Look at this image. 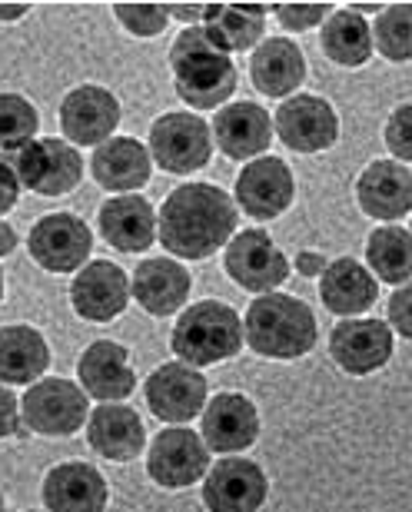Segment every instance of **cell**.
I'll return each mask as SVG.
<instances>
[{"label": "cell", "instance_id": "obj_34", "mask_svg": "<svg viewBox=\"0 0 412 512\" xmlns=\"http://www.w3.org/2000/svg\"><path fill=\"white\" fill-rule=\"evenodd\" d=\"M0 114H4V157H14L27 143H34V133L40 127L37 107L20 94H4L0 100Z\"/></svg>", "mask_w": 412, "mask_h": 512}, {"label": "cell", "instance_id": "obj_6", "mask_svg": "<svg viewBox=\"0 0 412 512\" xmlns=\"http://www.w3.org/2000/svg\"><path fill=\"white\" fill-rule=\"evenodd\" d=\"M10 167L17 170L20 183L40 197H64L84 180V157L70 140L40 137L7 157Z\"/></svg>", "mask_w": 412, "mask_h": 512}, {"label": "cell", "instance_id": "obj_9", "mask_svg": "<svg viewBox=\"0 0 412 512\" xmlns=\"http://www.w3.org/2000/svg\"><path fill=\"white\" fill-rule=\"evenodd\" d=\"M27 250L40 270L77 273L87 266V256L94 250V233L74 213H47L30 230Z\"/></svg>", "mask_w": 412, "mask_h": 512}, {"label": "cell", "instance_id": "obj_13", "mask_svg": "<svg viewBox=\"0 0 412 512\" xmlns=\"http://www.w3.org/2000/svg\"><path fill=\"white\" fill-rule=\"evenodd\" d=\"M296 197V177L280 157H260L246 163L236 177V203L253 220H276L290 210Z\"/></svg>", "mask_w": 412, "mask_h": 512}, {"label": "cell", "instance_id": "obj_3", "mask_svg": "<svg viewBox=\"0 0 412 512\" xmlns=\"http://www.w3.org/2000/svg\"><path fill=\"white\" fill-rule=\"evenodd\" d=\"M246 346L263 360H300L316 346L313 310L286 293H263L250 303L243 320Z\"/></svg>", "mask_w": 412, "mask_h": 512}, {"label": "cell", "instance_id": "obj_22", "mask_svg": "<svg viewBox=\"0 0 412 512\" xmlns=\"http://www.w3.org/2000/svg\"><path fill=\"white\" fill-rule=\"evenodd\" d=\"M356 200L373 220H403L412 210V170L399 160H373L356 183Z\"/></svg>", "mask_w": 412, "mask_h": 512}, {"label": "cell", "instance_id": "obj_26", "mask_svg": "<svg viewBox=\"0 0 412 512\" xmlns=\"http://www.w3.org/2000/svg\"><path fill=\"white\" fill-rule=\"evenodd\" d=\"M319 296L329 313L343 316V320H356L359 313L373 310L379 283L376 276L366 270L363 263L353 256H339L326 266V273L319 276Z\"/></svg>", "mask_w": 412, "mask_h": 512}, {"label": "cell", "instance_id": "obj_24", "mask_svg": "<svg viewBox=\"0 0 412 512\" xmlns=\"http://www.w3.org/2000/svg\"><path fill=\"white\" fill-rule=\"evenodd\" d=\"M87 443L94 453L110 459V463H130L147 446V429H143L137 409L120 403H103L90 413Z\"/></svg>", "mask_w": 412, "mask_h": 512}, {"label": "cell", "instance_id": "obj_19", "mask_svg": "<svg viewBox=\"0 0 412 512\" xmlns=\"http://www.w3.org/2000/svg\"><path fill=\"white\" fill-rule=\"evenodd\" d=\"M100 237L120 253H143L160 237V217L153 213L150 200L127 193V197H110L97 213Z\"/></svg>", "mask_w": 412, "mask_h": 512}, {"label": "cell", "instance_id": "obj_2", "mask_svg": "<svg viewBox=\"0 0 412 512\" xmlns=\"http://www.w3.org/2000/svg\"><path fill=\"white\" fill-rule=\"evenodd\" d=\"M170 74L177 97L190 104V110H223L240 80L230 54H223L203 27H183V34L173 40Z\"/></svg>", "mask_w": 412, "mask_h": 512}, {"label": "cell", "instance_id": "obj_30", "mask_svg": "<svg viewBox=\"0 0 412 512\" xmlns=\"http://www.w3.org/2000/svg\"><path fill=\"white\" fill-rule=\"evenodd\" d=\"M50 366V350L47 340L34 326L14 323L4 326V343H0V370H4L7 386H34V380L47 373Z\"/></svg>", "mask_w": 412, "mask_h": 512}, {"label": "cell", "instance_id": "obj_38", "mask_svg": "<svg viewBox=\"0 0 412 512\" xmlns=\"http://www.w3.org/2000/svg\"><path fill=\"white\" fill-rule=\"evenodd\" d=\"M386 316H389V326H393L396 333H403L406 340H412V283L399 286V290L389 296Z\"/></svg>", "mask_w": 412, "mask_h": 512}, {"label": "cell", "instance_id": "obj_29", "mask_svg": "<svg viewBox=\"0 0 412 512\" xmlns=\"http://www.w3.org/2000/svg\"><path fill=\"white\" fill-rule=\"evenodd\" d=\"M266 10V4H210L203 30L223 54H240L263 40Z\"/></svg>", "mask_w": 412, "mask_h": 512}, {"label": "cell", "instance_id": "obj_40", "mask_svg": "<svg viewBox=\"0 0 412 512\" xmlns=\"http://www.w3.org/2000/svg\"><path fill=\"white\" fill-rule=\"evenodd\" d=\"M167 10H170V17L183 20L187 27H203L210 4H167Z\"/></svg>", "mask_w": 412, "mask_h": 512}, {"label": "cell", "instance_id": "obj_36", "mask_svg": "<svg viewBox=\"0 0 412 512\" xmlns=\"http://www.w3.org/2000/svg\"><path fill=\"white\" fill-rule=\"evenodd\" d=\"M273 14L286 30L300 34V30H313L319 24H326L336 10L333 4H273Z\"/></svg>", "mask_w": 412, "mask_h": 512}, {"label": "cell", "instance_id": "obj_11", "mask_svg": "<svg viewBox=\"0 0 412 512\" xmlns=\"http://www.w3.org/2000/svg\"><path fill=\"white\" fill-rule=\"evenodd\" d=\"M143 396H147V406L153 409V416L160 423H190V419L203 416L206 409V396H210V386H206V376L190 363H163L150 373L147 386H143Z\"/></svg>", "mask_w": 412, "mask_h": 512}, {"label": "cell", "instance_id": "obj_12", "mask_svg": "<svg viewBox=\"0 0 412 512\" xmlns=\"http://www.w3.org/2000/svg\"><path fill=\"white\" fill-rule=\"evenodd\" d=\"M120 127V100L107 87H74L60 104V130L74 147H103Z\"/></svg>", "mask_w": 412, "mask_h": 512}, {"label": "cell", "instance_id": "obj_5", "mask_svg": "<svg viewBox=\"0 0 412 512\" xmlns=\"http://www.w3.org/2000/svg\"><path fill=\"white\" fill-rule=\"evenodd\" d=\"M147 140L153 163L167 173L203 170L213 157V127L190 110H170V114L157 117Z\"/></svg>", "mask_w": 412, "mask_h": 512}, {"label": "cell", "instance_id": "obj_4", "mask_svg": "<svg viewBox=\"0 0 412 512\" xmlns=\"http://www.w3.org/2000/svg\"><path fill=\"white\" fill-rule=\"evenodd\" d=\"M246 330L243 320L233 306L220 300H203L193 303L187 313L180 316L173 326L170 346L180 356V363L190 366H216L223 360H233L243 350Z\"/></svg>", "mask_w": 412, "mask_h": 512}, {"label": "cell", "instance_id": "obj_44", "mask_svg": "<svg viewBox=\"0 0 412 512\" xmlns=\"http://www.w3.org/2000/svg\"><path fill=\"white\" fill-rule=\"evenodd\" d=\"M24 14H27V4H4V7H0V17H4V20H17Z\"/></svg>", "mask_w": 412, "mask_h": 512}, {"label": "cell", "instance_id": "obj_14", "mask_svg": "<svg viewBox=\"0 0 412 512\" xmlns=\"http://www.w3.org/2000/svg\"><path fill=\"white\" fill-rule=\"evenodd\" d=\"M133 293V280L127 270H120L110 260H94L74 276L70 283V303L80 320L90 323H110L127 310Z\"/></svg>", "mask_w": 412, "mask_h": 512}, {"label": "cell", "instance_id": "obj_35", "mask_svg": "<svg viewBox=\"0 0 412 512\" xmlns=\"http://www.w3.org/2000/svg\"><path fill=\"white\" fill-rule=\"evenodd\" d=\"M113 17H117L133 37H157L170 24L167 4H113Z\"/></svg>", "mask_w": 412, "mask_h": 512}, {"label": "cell", "instance_id": "obj_25", "mask_svg": "<svg viewBox=\"0 0 412 512\" xmlns=\"http://www.w3.org/2000/svg\"><path fill=\"white\" fill-rule=\"evenodd\" d=\"M90 173H94V180L103 190H113V193H123V197H127V193L150 183L153 153H150V147H143V143L133 137H113L94 150V157H90Z\"/></svg>", "mask_w": 412, "mask_h": 512}, {"label": "cell", "instance_id": "obj_21", "mask_svg": "<svg viewBox=\"0 0 412 512\" xmlns=\"http://www.w3.org/2000/svg\"><path fill=\"white\" fill-rule=\"evenodd\" d=\"M77 380L87 389V396L100 399V403H120L137 389V373L130 366L127 346L110 340L87 346L77 363Z\"/></svg>", "mask_w": 412, "mask_h": 512}, {"label": "cell", "instance_id": "obj_32", "mask_svg": "<svg viewBox=\"0 0 412 512\" xmlns=\"http://www.w3.org/2000/svg\"><path fill=\"white\" fill-rule=\"evenodd\" d=\"M366 263L376 280L406 286L412 280V230L386 223L376 227L366 240Z\"/></svg>", "mask_w": 412, "mask_h": 512}, {"label": "cell", "instance_id": "obj_43", "mask_svg": "<svg viewBox=\"0 0 412 512\" xmlns=\"http://www.w3.org/2000/svg\"><path fill=\"white\" fill-rule=\"evenodd\" d=\"M14 247H17V233L10 223H4V227H0V250L7 256V253H14Z\"/></svg>", "mask_w": 412, "mask_h": 512}, {"label": "cell", "instance_id": "obj_23", "mask_svg": "<svg viewBox=\"0 0 412 512\" xmlns=\"http://www.w3.org/2000/svg\"><path fill=\"white\" fill-rule=\"evenodd\" d=\"M110 486L90 463H60L44 479V506L50 512H103Z\"/></svg>", "mask_w": 412, "mask_h": 512}, {"label": "cell", "instance_id": "obj_37", "mask_svg": "<svg viewBox=\"0 0 412 512\" xmlns=\"http://www.w3.org/2000/svg\"><path fill=\"white\" fill-rule=\"evenodd\" d=\"M386 147L399 163H412V104L396 107L386 120Z\"/></svg>", "mask_w": 412, "mask_h": 512}, {"label": "cell", "instance_id": "obj_33", "mask_svg": "<svg viewBox=\"0 0 412 512\" xmlns=\"http://www.w3.org/2000/svg\"><path fill=\"white\" fill-rule=\"evenodd\" d=\"M376 50L393 64L412 60V4H389L376 14L373 24Z\"/></svg>", "mask_w": 412, "mask_h": 512}, {"label": "cell", "instance_id": "obj_31", "mask_svg": "<svg viewBox=\"0 0 412 512\" xmlns=\"http://www.w3.org/2000/svg\"><path fill=\"white\" fill-rule=\"evenodd\" d=\"M319 47L339 67H363L376 47L373 24L363 14H356V10H336L323 24Z\"/></svg>", "mask_w": 412, "mask_h": 512}, {"label": "cell", "instance_id": "obj_39", "mask_svg": "<svg viewBox=\"0 0 412 512\" xmlns=\"http://www.w3.org/2000/svg\"><path fill=\"white\" fill-rule=\"evenodd\" d=\"M0 210L4 213H10L14 210V203H17V197H20V190H24V183H20V177H17V170L10 167V163L4 160V173H0Z\"/></svg>", "mask_w": 412, "mask_h": 512}, {"label": "cell", "instance_id": "obj_1", "mask_svg": "<svg viewBox=\"0 0 412 512\" xmlns=\"http://www.w3.org/2000/svg\"><path fill=\"white\" fill-rule=\"evenodd\" d=\"M236 237V203L213 183H183L160 207V243L180 260H206Z\"/></svg>", "mask_w": 412, "mask_h": 512}, {"label": "cell", "instance_id": "obj_41", "mask_svg": "<svg viewBox=\"0 0 412 512\" xmlns=\"http://www.w3.org/2000/svg\"><path fill=\"white\" fill-rule=\"evenodd\" d=\"M0 403H4V436H20V419L17 413H24L17 403V396L4 389V396H0Z\"/></svg>", "mask_w": 412, "mask_h": 512}, {"label": "cell", "instance_id": "obj_7", "mask_svg": "<svg viewBox=\"0 0 412 512\" xmlns=\"http://www.w3.org/2000/svg\"><path fill=\"white\" fill-rule=\"evenodd\" d=\"M20 419L40 436H74L87 416V389L70 380H37L20 399Z\"/></svg>", "mask_w": 412, "mask_h": 512}, {"label": "cell", "instance_id": "obj_15", "mask_svg": "<svg viewBox=\"0 0 412 512\" xmlns=\"http://www.w3.org/2000/svg\"><path fill=\"white\" fill-rule=\"evenodd\" d=\"M273 124H276V137L296 153L329 150L339 137V117L333 104L313 94H296L290 100H283Z\"/></svg>", "mask_w": 412, "mask_h": 512}, {"label": "cell", "instance_id": "obj_27", "mask_svg": "<svg viewBox=\"0 0 412 512\" xmlns=\"http://www.w3.org/2000/svg\"><path fill=\"white\" fill-rule=\"evenodd\" d=\"M190 286V273L177 260L153 256V260H143L133 273V300L150 316H170L187 303Z\"/></svg>", "mask_w": 412, "mask_h": 512}, {"label": "cell", "instance_id": "obj_10", "mask_svg": "<svg viewBox=\"0 0 412 512\" xmlns=\"http://www.w3.org/2000/svg\"><path fill=\"white\" fill-rule=\"evenodd\" d=\"M147 473L163 489H187L210 473V446L193 429H163L150 443Z\"/></svg>", "mask_w": 412, "mask_h": 512}, {"label": "cell", "instance_id": "obj_28", "mask_svg": "<svg viewBox=\"0 0 412 512\" xmlns=\"http://www.w3.org/2000/svg\"><path fill=\"white\" fill-rule=\"evenodd\" d=\"M253 87L266 97H290L306 80V57L290 37H270L253 50L250 60Z\"/></svg>", "mask_w": 412, "mask_h": 512}, {"label": "cell", "instance_id": "obj_16", "mask_svg": "<svg viewBox=\"0 0 412 512\" xmlns=\"http://www.w3.org/2000/svg\"><path fill=\"white\" fill-rule=\"evenodd\" d=\"M266 496L270 479L253 459H216L203 483V506L210 512H260Z\"/></svg>", "mask_w": 412, "mask_h": 512}, {"label": "cell", "instance_id": "obj_20", "mask_svg": "<svg viewBox=\"0 0 412 512\" xmlns=\"http://www.w3.org/2000/svg\"><path fill=\"white\" fill-rule=\"evenodd\" d=\"M276 124L270 114L253 104V100H240V104H226L216 110L213 120V140L230 160H260V153L270 147Z\"/></svg>", "mask_w": 412, "mask_h": 512}, {"label": "cell", "instance_id": "obj_17", "mask_svg": "<svg viewBox=\"0 0 412 512\" xmlns=\"http://www.w3.org/2000/svg\"><path fill=\"white\" fill-rule=\"evenodd\" d=\"M393 326L379 320H343L333 326L329 353L336 366L349 376H369L383 370L393 356Z\"/></svg>", "mask_w": 412, "mask_h": 512}, {"label": "cell", "instance_id": "obj_8", "mask_svg": "<svg viewBox=\"0 0 412 512\" xmlns=\"http://www.w3.org/2000/svg\"><path fill=\"white\" fill-rule=\"evenodd\" d=\"M223 266L236 286L250 293H276V286L290 280V260L276 247L266 230H243L226 247Z\"/></svg>", "mask_w": 412, "mask_h": 512}, {"label": "cell", "instance_id": "obj_42", "mask_svg": "<svg viewBox=\"0 0 412 512\" xmlns=\"http://www.w3.org/2000/svg\"><path fill=\"white\" fill-rule=\"evenodd\" d=\"M326 260H323V253H313V250H303L300 256H296V273H303V276H323L326 273Z\"/></svg>", "mask_w": 412, "mask_h": 512}, {"label": "cell", "instance_id": "obj_45", "mask_svg": "<svg viewBox=\"0 0 412 512\" xmlns=\"http://www.w3.org/2000/svg\"><path fill=\"white\" fill-rule=\"evenodd\" d=\"M30 512H34V509H30Z\"/></svg>", "mask_w": 412, "mask_h": 512}, {"label": "cell", "instance_id": "obj_18", "mask_svg": "<svg viewBox=\"0 0 412 512\" xmlns=\"http://www.w3.org/2000/svg\"><path fill=\"white\" fill-rule=\"evenodd\" d=\"M200 436L210 446V453H243L260 436V413L243 393H216L203 409Z\"/></svg>", "mask_w": 412, "mask_h": 512}]
</instances>
